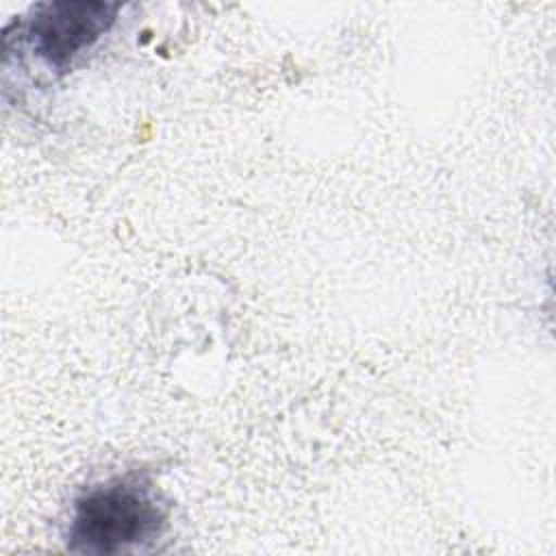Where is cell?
<instances>
[{
	"label": "cell",
	"instance_id": "cell-2",
	"mask_svg": "<svg viewBox=\"0 0 556 556\" xmlns=\"http://www.w3.org/2000/svg\"><path fill=\"white\" fill-rule=\"evenodd\" d=\"M119 2L54 0L37 4L22 24L24 43L54 72H65L115 22Z\"/></svg>",
	"mask_w": 556,
	"mask_h": 556
},
{
	"label": "cell",
	"instance_id": "cell-1",
	"mask_svg": "<svg viewBox=\"0 0 556 556\" xmlns=\"http://www.w3.org/2000/svg\"><path fill=\"white\" fill-rule=\"evenodd\" d=\"M167 508L152 482L139 473L111 478L87 489L72 506L67 547L76 554L113 556L159 539Z\"/></svg>",
	"mask_w": 556,
	"mask_h": 556
}]
</instances>
